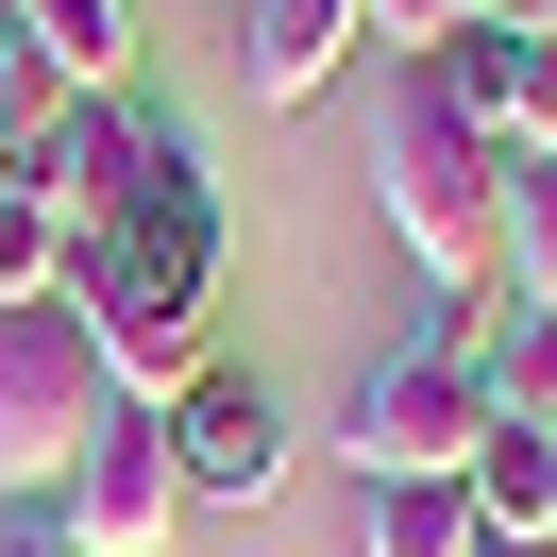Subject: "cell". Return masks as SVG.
<instances>
[{"instance_id": "1", "label": "cell", "mask_w": 557, "mask_h": 557, "mask_svg": "<svg viewBox=\"0 0 557 557\" xmlns=\"http://www.w3.org/2000/svg\"><path fill=\"white\" fill-rule=\"evenodd\" d=\"M372 203H388V253H406L440 305H490V287H507V136H490V119H456L422 51H388Z\"/></svg>"}, {"instance_id": "2", "label": "cell", "mask_w": 557, "mask_h": 557, "mask_svg": "<svg viewBox=\"0 0 557 557\" xmlns=\"http://www.w3.org/2000/svg\"><path fill=\"white\" fill-rule=\"evenodd\" d=\"M473 440H490L473 305H456V321H422V338H388L372 372H355V406H338V473H355V490H388V473H456Z\"/></svg>"}, {"instance_id": "3", "label": "cell", "mask_w": 557, "mask_h": 557, "mask_svg": "<svg viewBox=\"0 0 557 557\" xmlns=\"http://www.w3.org/2000/svg\"><path fill=\"white\" fill-rule=\"evenodd\" d=\"M102 406H119V388H102V338H85L69 305H0V490H51Z\"/></svg>"}, {"instance_id": "4", "label": "cell", "mask_w": 557, "mask_h": 557, "mask_svg": "<svg viewBox=\"0 0 557 557\" xmlns=\"http://www.w3.org/2000/svg\"><path fill=\"white\" fill-rule=\"evenodd\" d=\"M51 523L85 557H170L186 541V456H170V406H102L85 456L51 473Z\"/></svg>"}, {"instance_id": "5", "label": "cell", "mask_w": 557, "mask_h": 557, "mask_svg": "<svg viewBox=\"0 0 557 557\" xmlns=\"http://www.w3.org/2000/svg\"><path fill=\"white\" fill-rule=\"evenodd\" d=\"M170 456H186V507H271L305 440H287V406L237 372V355H203V372L170 388Z\"/></svg>"}, {"instance_id": "6", "label": "cell", "mask_w": 557, "mask_h": 557, "mask_svg": "<svg viewBox=\"0 0 557 557\" xmlns=\"http://www.w3.org/2000/svg\"><path fill=\"white\" fill-rule=\"evenodd\" d=\"M355 51H372V0H237V85H253L271 119L321 102Z\"/></svg>"}, {"instance_id": "7", "label": "cell", "mask_w": 557, "mask_h": 557, "mask_svg": "<svg viewBox=\"0 0 557 557\" xmlns=\"http://www.w3.org/2000/svg\"><path fill=\"white\" fill-rule=\"evenodd\" d=\"M0 35L35 51L69 102H119L136 85V0H0Z\"/></svg>"}, {"instance_id": "8", "label": "cell", "mask_w": 557, "mask_h": 557, "mask_svg": "<svg viewBox=\"0 0 557 557\" xmlns=\"http://www.w3.org/2000/svg\"><path fill=\"white\" fill-rule=\"evenodd\" d=\"M456 490H473L490 541H557V422H490V440L456 456Z\"/></svg>"}, {"instance_id": "9", "label": "cell", "mask_w": 557, "mask_h": 557, "mask_svg": "<svg viewBox=\"0 0 557 557\" xmlns=\"http://www.w3.org/2000/svg\"><path fill=\"white\" fill-rule=\"evenodd\" d=\"M473 388H490V422H557V305L490 287L473 305Z\"/></svg>"}, {"instance_id": "10", "label": "cell", "mask_w": 557, "mask_h": 557, "mask_svg": "<svg viewBox=\"0 0 557 557\" xmlns=\"http://www.w3.org/2000/svg\"><path fill=\"white\" fill-rule=\"evenodd\" d=\"M490 523H473V490L456 473H388V490H355V557H473Z\"/></svg>"}, {"instance_id": "11", "label": "cell", "mask_w": 557, "mask_h": 557, "mask_svg": "<svg viewBox=\"0 0 557 557\" xmlns=\"http://www.w3.org/2000/svg\"><path fill=\"white\" fill-rule=\"evenodd\" d=\"M422 69H440V102H456V119H490V136H507V102H523V35H507V17H473V35H440Z\"/></svg>"}, {"instance_id": "12", "label": "cell", "mask_w": 557, "mask_h": 557, "mask_svg": "<svg viewBox=\"0 0 557 557\" xmlns=\"http://www.w3.org/2000/svg\"><path fill=\"white\" fill-rule=\"evenodd\" d=\"M507 305H557V170H507Z\"/></svg>"}, {"instance_id": "13", "label": "cell", "mask_w": 557, "mask_h": 557, "mask_svg": "<svg viewBox=\"0 0 557 557\" xmlns=\"http://www.w3.org/2000/svg\"><path fill=\"white\" fill-rule=\"evenodd\" d=\"M507 170H557V35H523V102H507Z\"/></svg>"}, {"instance_id": "14", "label": "cell", "mask_w": 557, "mask_h": 557, "mask_svg": "<svg viewBox=\"0 0 557 557\" xmlns=\"http://www.w3.org/2000/svg\"><path fill=\"white\" fill-rule=\"evenodd\" d=\"M473 17H490V0H372L388 51H440V35H473Z\"/></svg>"}, {"instance_id": "15", "label": "cell", "mask_w": 557, "mask_h": 557, "mask_svg": "<svg viewBox=\"0 0 557 557\" xmlns=\"http://www.w3.org/2000/svg\"><path fill=\"white\" fill-rule=\"evenodd\" d=\"M51 102H69V85H51V69H35V51H17V35H0V136H35Z\"/></svg>"}, {"instance_id": "16", "label": "cell", "mask_w": 557, "mask_h": 557, "mask_svg": "<svg viewBox=\"0 0 557 557\" xmlns=\"http://www.w3.org/2000/svg\"><path fill=\"white\" fill-rule=\"evenodd\" d=\"M0 557H85V541L51 523V490H35V507H0Z\"/></svg>"}, {"instance_id": "17", "label": "cell", "mask_w": 557, "mask_h": 557, "mask_svg": "<svg viewBox=\"0 0 557 557\" xmlns=\"http://www.w3.org/2000/svg\"><path fill=\"white\" fill-rule=\"evenodd\" d=\"M490 17H507V35H557V0H490Z\"/></svg>"}, {"instance_id": "18", "label": "cell", "mask_w": 557, "mask_h": 557, "mask_svg": "<svg viewBox=\"0 0 557 557\" xmlns=\"http://www.w3.org/2000/svg\"><path fill=\"white\" fill-rule=\"evenodd\" d=\"M473 557H557V541H473Z\"/></svg>"}, {"instance_id": "19", "label": "cell", "mask_w": 557, "mask_h": 557, "mask_svg": "<svg viewBox=\"0 0 557 557\" xmlns=\"http://www.w3.org/2000/svg\"><path fill=\"white\" fill-rule=\"evenodd\" d=\"M220 17H237V0H220Z\"/></svg>"}]
</instances>
